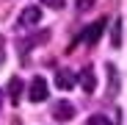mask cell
I'll use <instances>...</instances> for the list:
<instances>
[{"label":"cell","mask_w":127,"mask_h":125,"mask_svg":"<svg viewBox=\"0 0 127 125\" xmlns=\"http://www.w3.org/2000/svg\"><path fill=\"white\" fill-rule=\"evenodd\" d=\"M105 22H108V19H105V17H99L97 22H91L89 28H83L77 39H80V42H86V45H94V42L102 36V31H105Z\"/></svg>","instance_id":"1"},{"label":"cell","mask_w":127,"mask_h":125,"mask_svg":"<svg viewBox=\"0 0 127 125\" xmlns=\"http://www.w3.org/2000/svg\"><path fill=\"white\" fill-rule=\"evenodd\" d=\"M28 97H31V103H41V100H47V81L36 75V78L31 81V89H28Z\"/></svg>","instance_id":"2"},{"label":"cell","mask_w":127,"mask_h":125,"mask_svg":"<svg viewBox=\"0 0 127 125\" xmlns=\"http://www.w3.org/2000/svg\"><path fill=\"white\" fill-rule=\"evenodd\" d=\"M75 111H77V109L72 106L69 100H58L55 106H53V117H55V120H61V122L72 120V117H75Z\"/></svg>","instance_id":"3"},{"label":"cell","mask_w":127,"mask_h":125,"mask_svg":"<svg viewBox=\"0 0 127 125\" xmlns=\"http://www.w3.org/2000/svg\"><path fill=\"white\" fill-rule=\"evenodd\" d=\"M39 19H41V8L39 6H25L22 14H19V25L31 28V25H39Z\"/></svg>","instance_id":"4"},{"label":"cell","mask_w":127,"mask_h":125,"mask_svg":"<svg viewBox=\"0 0 127 125\" xmlns=\"http://www.w3.org/2000/svg\"><path fill=\"white\" fill-rule=\"evenodd\" d=\"M80 86H83V92H94L97 89V78H94V70L91 67H83L80 70Z\"/></svg>","instance_id":"5"},{"label":"cell","mask_w":127,"mask_h":125,"mask_svg":"<svg viewBox=\"0 0 127 125\" xmlns=\"http://www.w3.org/2000/svg\"><path fill=\"white\" fill-rule=\"evenodd\" d=\"M55 86H58V89H72V86H75V75H72L69 70H58V72H55Z\"/></svg>","instance_id":"6"},{"label":"cell","mask_w":127,"mask_h":125,"mask_svg":"<svg viewBox=\"0 0 127 125\" xmlns=\"http://www.w3.org/2000/svg\"><path fill=\"white\" fill-rule=\"evenodd\" d=\"M122 42H124V19H116L113 22V33H111V45L122 47Z\"/></svg>","instance_id":"7"},{"label":"cell","mask_w":127,"mask_h":125,"mask_svg":"<svg viewBox=\"0 0 127 125\" xmlns=\"http://www.w3.org/2000/svg\"><path fill=\"white\" fill-rule=\"evenodd\" d=\"M19 92H22V81H19V78H11V81H8V97H11V106L19 100Z\"/></svg>","instance_id":"8"},{"label":"cell","mask_w":127,"mask_h":125,"mask_svg":"<svg viewBox=\"0 0 127 125\" xmlns=\"http://www.w3.org/2000/svg\"><path fill=\"white\" fill-rule=\"evenodd\" d=\"M89 125H113L108 117H102V114H91L89 117Z\"/></svg>","instance_id":"9"},{"label":"cell","mask_w":127,"mask_h":125,"mask_svg":"<svg viewBox=\"0 0 127 125\" xmlns=\"http://www.w3.org/2000/svg\"><path fill=\"white\" fill-rule=\"evenodd\" d=\"M108 75H111V89H108V95L113 97V95H116V70H113V64H108Z\"/></svg>","instance_id":"10"},{"label":"cell","mask_w":127,"mask_h":125,"mask_svg":"<svg viewBox=\"0 0 127 125\" xmlns=\"http://www.w3.org/2000/svg\"><path fill=\"white\" fill-rule=\"evenodd\" d=\"M94 3H97V0H75V8H77V11H89Z\"/></svg>","instance_id":"11"},{"label":"cell","mask_w":127,"mask_h":125,"mask_svg":"<svg viewBox=\"0 0 127 125\" xmlns=\"http://www.w3.org/2000/svg\"><path fill=\"white\" fill-rule=\"evenodd\" d=\"M44 6H50V8H64V0H41Z\"/></svg>","instance_id":"12"},{"label":"cell","mask_w":127,"mask_h":125,"mask_svg":"<svg viewBox=\"0 0 127 125\" xmlns=\"http://www.w3.org/2000/svg\"><path fill=\"white\" fill-rule=\"evenodd\" d=\"M3 61H6V39L0 36V64H3Z\"/></svg>","instance_id":"13"},{"label":"cell","mask_w":127,"mask_h":125,"mask_svg":"<svg viewBox=\"0 0 127 125\" xmlns=\"http://www.w3.org/2000/svg\"><path fill=\"white\" fill-rule=\"evenodd\" d=\"M0 109H3V95H0Z\"/></svg>","instance_id":"14"}]
</instances>
